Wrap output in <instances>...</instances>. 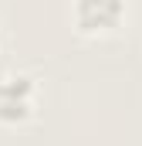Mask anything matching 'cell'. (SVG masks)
<instances>
[{"mask_svg":"<svg viewBox=\"0 0 142 146\" xmlns=\"http://www.w3.org/2000/svg\"><path fill=\"white\" fill-rule=\"evenodd\" d=\"M71 27L81 37H112L129 17V0H71Z\"/></svg>","mask_w":142,"mask_h":146,"instance_id":"1","label":"cell"},{"mask_svg":"<svg viewBox=\"0 0 142 146\" xmlns=\"http://www.w3.org/2000/svg\"><path fill=\"white\" fill-rule=\"evenodd\" d=\"M41 102V85L27 72L0 75V126H24L34 119Z\"/></svg>","mask_w":142,"mask_h":146,"instance_id":"2","label":"cell"}]
</instances>
